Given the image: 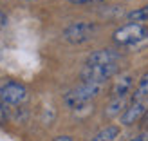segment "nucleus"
<instances>
[{"instance_id":"nucleus-17","label":"nucleus","mask_w":148,"mask_h":141,"mask_svg":"<svg viewBox=\"0 0 148 141\" xmlns=\"http://www.w3.org/2000/svg\"><path fill=\"white\" fill-rule=\"evenodd\" d=\"M74 4H87V2H92V0H71Z\"/></svg>"},{"instance_id":"nucleus-14","label":"nucleus","mask_w":148,"mask_h":141,"mask_svg":"<svg viewBox=\"0 0 148 141\" xmlns=\"http://www.w3.org/2000/svg\"><path fill=\"white\" fill-rule=\"evenodd\" d=\"M7 25V14L4 13V11H0V31Z\"/></svg>"},{"instance_id":"nucleus-12","label":"nucleus","mask_w":148,"mask_h":141,"mask_svg":"<svg viewBox=\"0 0 148 141\" xmlns=\"http://www.w3.org/2000/svg\"><path fill=\"white\" fill-rule=\"evenodd\" d=\"M127 18L130 22H134V24H143V22L148 20V4L143 6V7H139V9H134V11H130L127 14Z\"/></svg>"},{"instance_id":"nucleus-2","label":"nucleus","mask_w":148,"mask_h":141,"mask_svg":"<svg viewBox=\"0 0 148 141\" xmlns=\"http://www.w3.org/2000/svg\"><path fill=\"white\" fill-rule=\"evenodd\" d=\"M96 33V25L92 22H85V20H78V22H72L67 27L63 29V40L74 43V45H79V43H85L88 40H92V36Z\"/></svg>"},{"instance_id":"nucleus-13","label":"nucleus","mask_w":148,"mask_h":141,"mask_svg":"<svg viewBox=\"0 0 148 141\" xmlns=\"http://www.w3.org/2000/svg\"><path fill=\"white\" fill-rule=\"evenodd\" d=\"M7 114H9V112H7V105L0 101V123H4L7 120Z\"/></svg>"},{"instance_id":"nucleus-18","label":"nucleus","mask_w":148,"mask_h":141,"mask_svg":"<svg viewBox=\"0 0 148 141\" xmlns=\"http://www.w3.org/2000/svg\"><path fill=\"white\" fill-rule=\"evenodd\" d=\"M24 2H33V0H24Z\"/></svg>"},{"instance_id":"nucleus-16","label":"nucleus","mask_w":148,"mask_h":141,"mask_svg":"<svg viewBox=\"0 0 148 141\" xmlns=\"http://www.w3.org/2000/svg\"><path fill=\"white\" fill-rule=\"evenodd\" d=\"M53 141H72V138H71V136H58V138H54Z\"/></svg>"},{"instance_id":"nucleus-9","label":"nucleus","mask_w":148,"mask_h":141,"mask_svg":"<svg viewBox=\"0 0 148 141\" xmlns=\"http://www.w3.org/2000/svg\"><path fill=\"white\" fill-rule=\"evenodd\" d=\"M127 100H121V98H110V103L105 109V116L107 118H114V116H121L123 110L127 109Z\"/></svg>"},{"instance_id":"nucleus-11","label":"nucleus","mask_w":148,"mask_h":141,"mask_svg":"<svg viewBox=\"0 0 148 141\" xmlns=\"http://www.w3.org/2000/svg\"><path fill=\"white\" fill-rule=\"evenodd\" d=\"M146 98H148V72H145L143 76H141V80H139V83L136 87V92L130 98V101L132 100H141V101H145Z\"/></svg>"},{"instance_id":"nucleus-7","label":"nucleus","mask_w":148,"mask_h":141,"mask_svg":"<svg viewBox=\"0 0 148 141\" xmlns=\"http://www.w3.org/2000/svg\"><path fill=\"white\" fill-rule=\"evenodd\" d=\"M121 54L114 49H98L87 58L85 65H112V63H119Z\"/></svg>"},{"instance_id":"nucleus-5","label":"nucleus","mask_w":148,"mask_h":141,"mask_svg":"<svg viewBox=\"0 0 148 141\" xmlns=\"http://www.w3.org/2000/svg\"><path fill=\"white\" fill-rule=\"evenodd\" d=\"M119 71V65L112 63V65H85L81 69V80L85 83H96V85H103L107 80L116 76Z\"/></svg>"},{"instance_id":"nucleus-4","label":"nucleus","mask_w":148,"mask_h":141,"mask_svg":"<svg viewBox=\"0 0 148 141\" xmlns=\"http://www.w3.org/2000/svg\"><path fill=\"white\" fill-rule=\"evenodd\" d=\"M27 100V87L20 81L7 80L0 85V101L7 107H18Z\"/></svg>"},{"instance_id":"nucleus-15","label":"nucleus","mask_w":148,"mask_h":141,"mask_svg":"<svg viewBox=\"0 0 148 141\" xmlns=\"http://www.w3.org/2000/svg\"><path fill=\"white\" fill-rule=\"evenodd\" d=\"M130 141H148V132H143V134H139L136 138H132Z\"/></svg>"},{"instance_id":"nucleus-6","label":"nucleus","mask_w":148,"mask_h":141,"mask_svg":"<svg viewBox=\"0 0 148 141\" xmlns=\"http://www.w3.org/2000/svg\"><path fill=\"white\" fill-rule=\"evenodd\" d=\"M146 114V103L141 100H132L128 101L127 109L121 114V123L123 125H134Z\"/></svg>"},{"instance_id":"nucleus-8","label":"nucleus","mask_w":148,"mask_h":141,"mask_svg":"<svg viewBox=\"0 0 148 141\" xmlns=\"http://www.w3.org/2000/svg\"><path fill=\"white\" fill-rule=\"evenodd\" d=\"M132 85H134V78H132V74H125V76L117 78L114 81V85H112V94H110V98L127 100L130 91H132Z\"/></svg>"},{"instance_id":"nucleus-1","label":"nucleus","mask_w":148,"mask_h":141,"mask_svg":"<svg viewBox=\"0 0 148 141\" xmlns=\"http://www.w3.org/2000/svg\"><path fill=\"white\" fill-rule=\"evenodd\" d=\"M101 92V85H96V83H81L78 87L71 89V91L65 92L63 96V103L67 105L69 109H81L88 105L96 96Z\"/></svg>"},{"instance_id":"nucleus-3","label":"nucleus","mask_w":148,"mask_h":141,"mask_svg":"<svg viewBox=\"0 0 148 141\" xmlns=\"http://www.w3.org/2000/svg\"><path fill=\"white\" fill-rule=\"evenodd\" d=\"M146 36H148V27L145 24H134V22H130V24H125L119 29H116L112 38L117 45H134V43L141 42Z\"/></svg>"},{"instance_id":"nucleus-10","label":"nucleus","mask_w":148,"mask_h":141,"mask_svg":"<svg viewBox=\"0 0 148 141\" xmlns=\"http://www.w3.org/2000/svg\"><path fill=\"white\" fill-rule=\"evenodd\" d=\"M119 136V127L117 125H107L105 129H101L90 141H114Z\"/></svg>"}]
</instances>
